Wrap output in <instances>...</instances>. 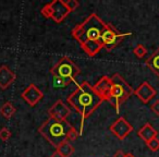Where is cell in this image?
<instances>
[{"label": "cell", "instance_id": "cell-1", "mask_svg": "<svg viewBox=\"0 0 159 157\" xmlns=\"http://www.w3.org/2000/svg\"><path fill=\"white\" fill-rule=\"evenodd\" d=\"M105 25L97 14L92 13L72 30V37L89 57H95L102 49V34Z\"/></svg>", "mask_w": 159, "mask_h": 157}, {"label": "cell", "instance_id": "cell-2", "mask_svg": "<svg viewBox=\"0 0 159 157\" xmlns=\"http://www.w3.org/2000/svg\"><path fill=\"white\" fill-rule=\"evenodd\" d=\"M66 102L81 116V127L79 134L82 135L85 119L89 118L102 105L104 99L96 93L93 85L84 81L81 84H76V90L66 98Z\"/></svg>", "mask_w": 159, "mask_h": 157}, {"label": "cell", "instance_id": "cell-3", "mask_svg": "<svg viewBox=\"0 0 159 157\" xmlns=\"http://www.w3.org/2000/svg\"><path fill=\"white\" fill-rule=\"evenodd\" d=\"M38 133L57 148L64 142H73L80 136L77 130L68 120H56L48 118L38 128Z\"/></svg>", "mask_w": 159, "mask_h": 157}, {"label": "cell", "instance_id": "cell-4", "mask_svg": "<svg viewBox=\"0 0 159 157\" xmlns=\"http://www.w3.org/2000/svg\"><path fill=\"white\" fill-rule=\"evenodd\" d=\"M111 82H112V86L106 102L115 107L117 113H119L120 106L134 94V90L119 73H115L111 76Z\"/></svg>", "mask_w": 159, "mask_h": 157}, {"label": "cell", "instance_id": "cell-5", "mask_svg": "<svg viewBox=\"0 0 159 157\" xmlns=\"http://www.w3.org/2000/svg\"><path fill=\"white\" fill-rule=\"evenodd\" d=\"M50 72L52 75L59 76L61 79H64V80H68L71 83L72 82L76 83L75 77L81 73V70L72 61L71 58H69L68 56H64V57L60 58L58 60L57 63L51 68Z\"/></svg>", "mask_w": 159, "mask_h": 157}, {"label": "cell", "instance_id": "cell-6", "mask_svg": "<svg viewBox=\"0 0 159 157\" xmlns=\"http://www.w3.org/2000/svg\"><path fill=\"white\" fill-rule=\"evenodd\" d=\"M129 35H131V33H120L111 24L106 23L102 34V48H105L107 51L113 50L123 40V38Z\"/></svg>", "mask_w": 159, "mask_h": 157}, {"label": "cell", "instance_id": "cell-7", "mask_svg": "<svg viewBox=\"0 0 159 157\" xmlns=\"http://www.w3.org/2000/svg\"><path fill=\"white\" fill-rule=\"evenodd\" d=\"M109 130L111 131V133H112L118 140L122 141V140H124L131 132H132L133 127L126 121L125 118L120 117L119 119L116 120L113 123L110 124Z\"/></svg>", "mask_w": 159, "mask_h": 157}, {"label": "cell", "instance_id": "cell-8", "mask_svg": "<svg viewBox=\"0 0 159 157\" xmlns=\"http://www.w3.org/2000/svg\"><path fill=\"white\" fill-rule=\"evenodd\" d=\"M21 97H22L31 107H34L43 99L44 93H43L35 84L32 83V84H30L29 86L22 92Z\"/></svg>", "mask_w": 159, "mask_h": 157}, {"label": "cell", "instance_id": "cell-9", "mask_svg": "<svg viewBox=\"0 0 159 157\" xmlns=\"http://www.w3.org/2000/svg\"><path fill=\"white\" fill-rule=\"evenodd\" d=\"M70 113H71V109L61 99H58L48 109L49 118H52V119L56 120H66L69 116H70Z\"/></svg>", "mask_w": 159, "mask_h": 157}, {"label": "cell", "instance_id": "cell-10", "mask_svg": "<svg viewBox=\"0 0 159 157\" xmlns=\"http://www.w3.org/2000/svg\"><path fill=\"white\" fill-rule=\"evenodd\" d=\"M49 3H50L51 10H52L51 19L56 23H61L68 16V14L71 13L68 8H66L63 0H53V1H51Z\"/></svg>", "mask_w": 159, "mask_h": 157}, {"label": "cell", "instance_id": "cell-11", "mask_svg": "<svg viewBox=\"0 0 159 157\" xmlns=\"http://www.w3.org/2000/svg\"><path fill=\"white\" fill-rule=\"evenodd\" d=\"M157 94V91L148 82H143L136 90H134V95L144 104H147L154 98Z\"/></svg>", "mask_w": 159, "mask_h": 157}, {"label": "cell", "instance_id": "cell-12", "mask_svg": "<svg viewBox=\"0 0 159 157\" xmlns=\"http://www.w3.org/2000/svg\"><path fill=\"white\" fill-rule=\"evenodd\" d=\"M111 86H112V82H111V77L104 75L93 85L94 90L96 91V93L100 96L104 100H107L110 93Z\"/></svg>", "mask_w": 159, "mask_h": 157}, {"label": "cell", "instance_id": "cell-13", "mask_svg": "<svg viewBox=\"0 0 159 157\" xmlns=\"http://www.w3.org/2000/svg\"><path fill=\"white\" fill-rule=\"evenodd\" d=\"M16 75L8 66L0 67V89L7 90L16 81Z\"/></svg>", "mask_w": 159, "mask_h": 157}, {"label": "cell", "instance_id": "cell-14", "mask_svg": "<svg viewBox=\"0 0 159 157\" xmlns=\"http://www.w3.org/2000/svg\"><path fill=\"white\" fill-rule=\"evenodd\" d=\"M137 135H139V139H142L145 143H147L150 140L157 137L158 131H157L152 124L147 122V123H145L139 131H137Z\"/></svg>", "mask_w": 159, "mask_h": 157}, {"label": "cell", "instance_id": "cell-15", "mask_svg": "<svg viewBox=\"0 0 159 157\" xmlns=\"http://www.w3.org/2000/svg\"><path fill=\"white\" fill-rule=\"evenodd\" d=\"M145 64L159 77V48H157L147 59L145 60Z\"/></svg>", "mask_w": 159, "mask_h": 157}, {"label": "cell", "instance_id": "cell-16", "mask_svg": "<svg viewBox=\"0 0 159 157\" xmlns=\"http://www.w3.org/2000/svg\"><path fill=\"white\" fill-rule=\"evenodd\" d=\"M16 113V109L11 102L5 103V104L1 106V108H0V113H1L2 117H5L6 119H10V118H12Z\"/></svg>", "mask_w": 159, "mask_h": 157}, {"label": "cell", "instance_id": "cell-17", "mask_svg": "<svg viewBox=\"0 0 159 157\" xmlns=\"http://www.w3.org/2000/svg\"><path fill=\"white\" fill-rule=\"evenodd\" d=\"M56 150L62 155V157H71L74 153V147L70 142H64V143L60 144Z\"/></svg>", "mask_w": 159, "mask_h": 157}, {"label": "cell", "instance_id": "cell-18", "mask_svg": "<svg viewBox=\"0 0 159 157\" xmlns=\"http://www.w3.org/2000/svg\"><path fill=\"white\" fill-rule=\"evenodd\" d=\"M70 83V81L64 80V79H61L59 76H56V75H52V85L55 89H64Z\"/></svg>", "mask_w": 159, "mask_h": 157}, {"label": "cell", "instance_id": "cell-19", "mask_svg": "<svg viewBox=\"0 0 159 157\" xmlns=\"http://www.w3.org/2000/svg\"><path fill=\"white\" fill-rule=\"evenodd\" d=\"M133 53H134V55L136 56L137 58H143L144 56L147 53V49H146L143 45L139 44L135 46L134 49H133Z\"/></svg>", "mask_w": 159, "mask_h": 157}, {"label": "cell", "instance_id": "cell-20", "mask_svg": "<svg viewBox=\"0 0 159 157\" xmlns=\"http://www.w3.org/2000/svg\"><path fill=\"white\" fill-rule=\"evenodd\" d=\"M11 135H12V132L8 128L3 127V128L0 129V140H1V141L7 142L8 140L11 137Z\"/></svg>", "mask_w": 159, "mask_h": 157}, {"label": "cell", "instance_id": "cell-21", "mask_svg": "<svg viewBox=\"0 0 159 157\" xmlns=\"http://www.w3.org/2000/svg\"><path fill=\"white\" fill-rule=\"evenodd\" d=\"M146 145H147V147L149 148L152 152H158L159 150V140L157 139V137H155V139L150 140L149 142H147Z\"/></svg>", "mask_w": 159, "mask_h": 157}, {"label": "cell", "instance_id": "cell-22", "mask_svg": "<svg viewBox=\"0 0 159 157\" xmlns=\"http://www.w3.org/2000/svg\"><path fill=\"white\" fill-rule=\"evenodd\" d=\"M64 3H66V8H68L70 12H73L74 10H76L80 7V2L77 0H66V1H64Z\"/></svg>", "mask_w": 159, "mask_h": 157}, {"label": "cell", "instance_id": "cell-23", "mask_svg": "<svg viewBox=\"0 0 159 157\" xmlns=\"http://www.w3.org/2000/svg\"><path fill=\"white\" fill-rule=\"evenodd\" d=\"M40 13L43 14V16H45L46 19H51V14H52V10H51L50 3H47L40 10Z\"/></svg>", "mask_w": 159, "mask_h": 157}, {"label": "cell", "instance_id": "cell-24", "mask_svg": "<svg viewBox=\"0 0 159 157\" xmlns=\"http://www.w3.org/2000/svg\"><path fill=\"white\" fill-rule=\"evenodd\" d=\"M150 110L156 116H159V99L155 100V102L150 105Z\"/></svg>", "mask_w": 159, "mask_h": 157}, {"label": "cell", "instance_id": "cell-25", "mask_svg": "<svg viewBox=\"0 0 159 157\" xmlns=\"http://www.w3.org/2000/svg\"><path fill=\"white\" fill-rule=\"evenodd\" d=\"M125 156V153L123 152L122 150H119L113 154V157H124Z\"/></svg>", "mask_w": 159, "mask_h": 157}, {"label": "cell", "instance_id": "cell-26", "mask_svg": "<svg viewBox=\"0 0 159 157\" xmlns=\"http://www.w3.org/2000/svg\"><path fill=\"white\" fill-rule=\"evenodd\" d=\"M50 157H62V155L60 154V153L58 152L57 150H56L55 152H53L52 154H51V156H50Z\"/></svg>", "mask_w": 159, "mask_h": 157}, {"label": "cell", "instance_id": "cell-27", "mask_svg": "<svg viewBox=\"0 0 159 157\" xmlns=\"http://www.w3.org/2000/svg\"><path fill=\"white\" fill-rule=\"evenodd\" d=\"M124 157H135L133 154H131V153H128V154H125V156Z\"/></svg>", "mask_w": 159, "mask_h": 157}]
</instances>
